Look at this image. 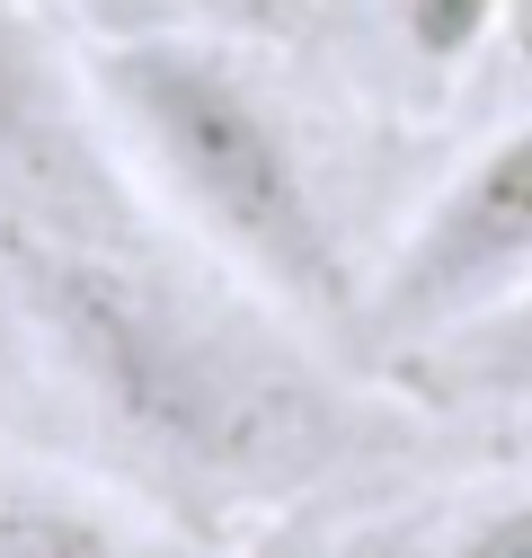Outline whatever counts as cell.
<instances>
[{"instance_id": "6da1fadb", "label": "cell", "mask_w": 532, "mask_h": 558, "mask_svg": "<svg viewBox=\"0 0 532 558\" xmlns=\"http://www.w3.org/2000/svg\"><path fill=\"white\" fill-rule=\"evenodd\" d=\"M0 275H10L45 364L143 470L178 487H249L302 444L311 399H293V381L257 345L222 337L133 257L45 222H10Z\"/></svg>"}, {"instance_id": "7a4b0ae2", "label": "cell", "mask_w": 532, "mask_h": 558, "mask_svg": "<svg viewBox=\"0 0 532 558\" xmlns=\"http://www.w3.org/2000/svg\"><path fill=\"white\" fill-rule=\"evenodd\" d=\"M89 98L133 151V169L152 178V195L222 266H240L249 293H266L302 328L355 337L364 275L311 186L293 124L257 89L231 36L116 27L89 45Z\"/></svg>"}, {"instance_id": "3957f363", "label": "cell", "mask_w": 532, "mask_h": 558, "mask_svg": "<svg viewBox=\"0 0 532 558\" xmlns=\"http://www.w3.org/2000/svg\"><path fill=\"white\" fill-rule=\"evenodd\" d=\"M523 284H532V116L488 133V143L418 204V222L364 275L355 345H373L390 364V355H409V345L515 302Z\"/></svg>"}, {"instance_id": "277c9868", "label": "cell", "mask_w": 532, "mask_h": 558, "mask_svg": "<svg viewBox=\"0 0 532 558\" xmlns=\"http://www.w3.org/2000/svg\"><path fill=\"white\" fill-rule=\"evenodd\" d=\"M390 373L435 408H471V416H532V284L480 319H461L409 355H390Z\"/></svg>"}, {"instance_id": "5b68a950", "label": "cell", "mask_w": 532, "mask_h": 558, "mask_svg": "<svg viewBox=\"0 0 532 558\" xmlns=\"http://www.w3.org/2000/svg\"><path fill=\"white\" fill-rule=\"evenodd\" d=\"M62 151H72V124H62L53 53H45V36L19 0H0V169L45 178Z\"/></svg>"}, {"instance_id": "8992f818", "label": "cell", "mask_w": 532, "mask_h": 558, "mask_svg": "<svg viewBox=\"0 0 532 558\" xmlns=\"http://www.w3.org/2000/svg\"><path fill=\"white\" fill-rule=\"evenodd\" d=\"M116 541H143V523L98 506L89 487L72 478H45V470H10L0 461V558H36V549H116Z\"/></svg>"}, {"instance_id": "52a82bcc", "label": "cell", "mask_w": 532, "mask_h": 558, "mask_svg": "<svg viewBox=\"0 0 532 558\" xmlns=\"http://www.w3.org/2000/svg\"><path fill=\"white\" fill-rule=\"evenodd\" d=\"M98 27H195L231 45H276L302 27V0H98Z\"/></svg>"}, {"instance_id": "ba28073f", "label": "cell", "mask_w": 532, "mask_h": 558, "mask_svg": "<svg viewBox=\"0 0 532 558\" xmlns=\"http://www.w3.org/2000/svg\"><path fill=\"white\" fill-rule=\"evenodd\" d=\"M390 27L426 72H461L480 45L506 36V0H390Z\"/></svg>"}, {"instance_id": "9c48e42d", "label": "cell", "mask_w": 532, "mask_h": 558, "mask_svg": "<svg viewBox=\"0 0 532 558\" xmlns=\"http://www.w3.org/2000/svg\"><path fill=\"white\" fill-rule=\"evenodd\" d=\"M435 549H471V558H532V478H488L471 487L452 514L426 523Z\"/></svg>"}, {"instance_id": "30bf717a", "label": "cell", "mask_w": 532, "mask_h": 558, "mask_svg": "<svg viewBox=\"0 0 532 558\" xmlns=\"http://www.w3.org/2000/svg\"><path fill=\"white\" fill-rule=\"evenodd\" d=\"M506 45H515V62L532 72V0H506Z\"/></svg>"}]
</instances>
